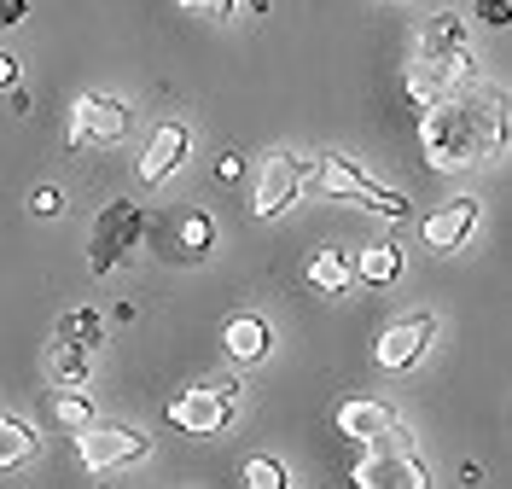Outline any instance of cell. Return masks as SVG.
I'll list each match as a JSON object with an SVG mask.
<instances>
[{
  "mask_svg": "<svg viewBox=\"0 0 512 489\" xmlns=\"http://www.w3.org/2000/svg\"><path fill=\"white\" fill-rule=\"evenodd\" d=\"M507 140V123L495 111L489 94H466V88H448L419 111V152L437 175H460V169H478L495 146Z\"/></svg>",
  "mask_w": 512,
  "mask_h": 489,
  "instance_id": "1",
  "label": "cell"
},
{
  "mask_svg": "<svg viewBox=\"0 0 512 489\" xmlns=\"http://www.w3.org/2000/svg\"><path fill=\"white\" fill-rule=\"evenodd\" d=\"M315 187L320 198H338V204H367V210H379V216H390V222H408L414 216V204L402 193H390V187H379L367 169H355L344 152H320L315 158Z\"/></svg>",
  "mask_w": 512,
  "mask_h": 489,
  "instance_id": "2",
  "label": "cell"
},
{
  "mask_svg": "<svg viewBox=\"0 0 512 489\" xmlns=\"http://www.w3.org/2000/svg\"><path fill=\"white\" fill-rule=\"evenodd\" d=\"M233 402H239V385L227 379V385H192L169 402V420L175 431H187V437H216L233 425Z\"/></svg>",
  "mask_w": 512,
  "mask_h": 489,
  "instance_id": "3",
  "label": "cell"
},
{
  "mask_svg": "<svg viewBox=\"0 0 512 489\" xmlns=\"http://www.w3.org/2000/svg\"><path fill=\"white\" fill-rule=\"evenodd\" d=\"M152 455V437L134 431V425H82L76 431V460L88 472H111V466H128V460H146Z\"/></svg>",
  "mask_w": 512,
  "mask_h": 489,
  "instance_id": "4",
  "label": "cell"
},
{
  "mask_svg": "<svg viewBox=\"0 0 512 489\" xmlns=\"http://www.w3.org/2000/svg\"><path fill=\"white\" fill-rule=\"evenodd\" d=\"M303 175H309V163L297 158V152H268L262 169H256V193H251V210L262 222H274V216H286L297 193H303Z\"/></svg>",
  "mask_w": 512,
  "mask_h": 489,
  "instance_id": "5",
  "label": "cell"
},
{
  "mask_svg": "<svg viewBox=\"0 0 512 489\" xmlns=\"http://www.w3.org/2000/svg\"><path fill=\"white\" fill-rule=\"evenodd\" d=\"M128 134V105L111 94H82L70 105V152H88V146H117Z\"/></svg>",
  "mask_w": 512,
  "mask_h": 489,
  "instance_id": "6",
  "label": "cell"
},
{
  "mask_svg": "<svg viewBox=\"0 0 512 489\" xmlns=\"http://www.w3.org/2000/svg\"><path fill=\"white\" fill-rule=\"evenodd\" d=\"M355 484L361 489H425V466H419L414 449H390V437L367 443V455L355 466Z\"/></svg>",
  "mask_w": 512,
  "mask_h": 489,
  "instance_id": "7",
  "label": "cell"
},
{
  "mask_svg": "<svg viewBox=\"0 0 512 489\" xmlns=\"http://www.w3.org/2000/svg\"><path fill=\"white\" fill-rule=\"evenodd\" d=\"M134 239H140V210H134V198L105 204V216L94 222V239H88V268H94V274H111Z\"/></svg>",
  "mask_w": 512,
  "mask_h": 489,
  "instance_id": "8",
  "label": "cell"
},
{
  "mask_svg": "<svg viewBox=\"0 0 512 489\" xmlns=\"http://www.w3.org/2000/svg\"><path fill=\"white\" fill-rule=\"evenodd\" d=\"M431 332H437V321H431V315H402V321H390L379 332L373 356H379L384 373H408V367L431 350Z\"/></svg>",
  "mask_w": 512,
  "mask_h": 489,
  "instance_id": "9",
  "label": "cell"
},
{
  "mask_svg": "<svg viewBox=\"0 0 512 489\" xmlns=\"http://www.w3.org/2000/svg\"><path fill=\"white\" fill-rule=\"evenodd\" d=\"M187 146H192L187 123H158V129H152V140H146V152H140V163H134V181H140V187H158V181H169V175L187 163Z\"/></svg>",
  "mask_w": 512,
  "mask_h": 489,
  "instance_id": "10",
  "label": "cell"
},
{
  "mask_svg": "<svg viewBox=\"0 0 512 489\" xmlns=\"http://www.w3.org/2000/svg\"><path fill=\"white\" fill-rule=\"evenodd\" d=\"M472 228H478V198H448V204H437L431 216H425V245L431 251H460L466 239H472Z\"/></svg>",
  "mask_w": 512,
  "mask_h": 489,
  "instance_id": "11",
  "label": "cell"
},
{
  "mask_svg": "<svg viewBox=\"0 0 512 489\" xmlns=\"http://www.w3.org/2000/svg\"><path fill=\"white\" fill-rule=\"evenodd\" d=\"M338 431L355 437V443H379L396 431V414L384 408V402H367V396H350V402H338Z\"/></svg>",
  "mask_w": 512,
  "mask_h": 489,
  "instance_id": "12",
  "label": "cell"
},
{
  "mask_svg": "<svg viewBox=\"0 0 512 489\" xmlns=\"http://www.w3.org/2000/svg\"><path fill=\"white\" fill-rule=\"evenodd\" d=\"M222 350L233 361H262L268 350H274V332H268V321L262 315H227V326H222Z\"/></svg>",
  "mask_w": 512,
  "mask_h": 489,
  "instance_id": "13",
  "label": "cell"
},
{
  "mask_svg": "<svg viewBox=\"0 0 512 489\" xmlns=\"http://www.w3.org/2000/svg\"><path fill=\"white\" fill-rule=\"evenodd\" d=\"M454 47H466V18H460V12H437V18L419 30V59H425V65H443Z\"/></svg>",
  "mask_w": 512,
  "mask_h": 489,
  "instance_id": "14",
  "label": "cell"
},
{
  "mask_svg": "<svg viewBox=\"0 0 512 489\" xmlns=\"http://www.w3.org/2000/svg\"><path fill=\"white\" fill-rule=\"evenodd\" d=\"M47 373H53V385H64V391H88V344H76V338H53V350H47Z\"/></svg>",
  "mask_w": 512,
  "mask_h": 489,
  "instance_id": "15",
  "label": "cell"
},
{
  "mask_svg": "<svg viewBox=\"0 0 512 489\" xmlns=\"http://www.w3.org/2000/svg\"><path fill=\"white\" fill-rule=\"evenodd\" d=\"M303 274H309V286H315V292L338 297V292H350V274H355V268H350V257H344L338 245H320Z\"/></svg>",
  "mask_w": 512,
  "mask_h": 489,
  "instance_id": "16",
  "label": "cell"
},
{
  "mask_svg": "<svg viewBox=\"0 0 512 489\" xmlns=\"http://www.w3.org/2000/svg\"><path fill=\"white\" fill-rule=\"evenodd\" d=\"M350 268L367 286H390V280L402 274V251H396V245H361V257H355Z\"/></svg>",
  "mask_w": 512,
  "mask_h": 489,
  "instance_id": "17",
  "label": "cell"
},
{
  "mask_svg": "<svg viewBox=\"0 0 512 489\" xmlns=\"http://www.w3.org/2000/svg\"><path fill=\"white\" fill-rule=\"evenodd\" d=\"M175 239H181V257L187 262H198L210 245H216V222L204 216V210H187L181 222H175Z\"/></svg>",
  "mask_w": 512,
  "mask_h": 489,
  "instance_id": "18",
  "label": "cell"
},
{
  "mask_svg": "<svg viewBox=\"0 0 512 489\" xmlns=\"http://www.w3.org/2000/svg\"><path fill=\"white\" fill-rule=\"evenodd\" d=\"M47 408H53V420H59L64 431H82V425H94V396H88V391H64V385H59Z\"/></svg>",
  "mask_w": 512,
  "mask_h": 489,
  "instance_id": "19",
  "label": "cell"
},
{
  "mask_svg": "<svg viewBox=\"0 0 512 489\" xmlns=\"http://www.w3.org/2000/svg\"><path fill=\"white\" fill-rule=\"evenodd\" d=\"M35 455V431L12 414H0V466H24Z\"/></svg>",
  "mask_w": 512,
  "mask_h": 489,
  "instance_id": "20",
  "label": "cell"
},
{
  "mask_svg": "<svg viewBox=\"0 0 512 489\" xmlns=\"http://www.w3.org/2000/svg\"><path fill=\"white\" fill-rule=\"evenodd\" d=\"M239 484H245V489H286L291 478H286V466H280V460L256 455V460H245V466H239Z\"/></svg>",
  "mask_w": 512,
  "mask_h": 489,
  "instance_id": "21",
  "label": "cell"
},
{
  "mask_svg": "<svg viewBox=\"0 0 512 489\" xmlns=\"http://www.w3.org/2000/svg\"><path fill=\"white\" fill-rule=\"evenodd\" d=\"M59 338H76V344H88V350H94L99 338H105V321H99L94 309H76V315H59Z\"/></svg>",
  "mask_w": 512,
  "mask_h": 489,
  "instance_id": "22",
  "label": "cell"
},
{
  "mask_svg": "<svg viewBox=\"0 0 512 489\" xmlns=\"http://www.w3.org/2000/svg\"><path fill=\"white\" fill-rule=\"evenodd\" d=\"M437 94H443V76H437V65L414 59V70H408V99H414L419 111H425V105H431Z\"/></svg>",
  "mask_w": 512,
  "mask_h": 489,
  "instance_id": "23",
  "label": "cell"
},
{
  "mask_svg": "<svg viewBox=\"0 0 512 489\" xmlns=\"http://www.w3.org/2000/svg\"><path fill=\"white\" fill-rule=\"evenodd\" d=\"M181 12H192V18H227V12H239V0H175Z\"/></svg>",
  "mask_w": 512,
  "mask_h": 489,
  "instance_id": "24",
  "label": "cell"
},
{
  "mask_svg": "<svg viewBox=\"0 0 512 489\" xmlns=\"http://www.w3.org/2000/svg\"><path fill=\"white\" fill-rule=\"evenodd\" d=\"M59 210H64L59 187H35V193H30V216H59Z\"/></svg>",
  "mask_w": 512,
  "mask_h": 489,
  "instance_id": "25",
  "label": "cell"
},
{
  "mask_svg": "<svg viewBox=\"0 0 512 489\" xmlns=\"http://www.w3.org/2000/svg\"><path fill=\"white\" fill-rule=\"evenodd\" d=\"M472 12H478V24H489V30H501V24L512 18V6H507V0H478Z\"/></svg>",
  "mask_w": 512,
  "mask_h": 489,
  "instance_id": "26",
  "label": "cell"
},
{
  "mask_svg": "<svg viewBox=\"0 0 512 489\" xmlns=\"http://www.w3.org/2000/svg\"><path fill=\"white\" fill-rule=\"evenodd\" d=\"M24 18H30V6H24V0H0V30H18Z\"/></svg>",
  "mask_w": 512,
  "mask_h": 489,
  "instance_id": "27",
  "label": "cell"
},
{
  "mask_svg": "<svg viewBox=\"0 0 512 489\" xmlns=\"http://www.w3.org/2000/svg\"><path fill=\"white\" fill-rule=\"evenodd\" d=\"M216 181H239V158H233V152L216 158Z\"/></svg>",
  "mask_w": 512,
  "mask_h": 489,
  "instance_id": "28",
  "label": "cell"
},
{
  "mask_svg": "<svg viewBox=\"0 0 512 489\" xmlns=\"http://www.w3.org/2000/svg\"><path fill=\"white\" fill-rule=\"evenodd\" d=\"M12 82H18V59H12V53H0V88H12Z\"/></svg>",
  "mask_w": 512,
  "mask_h": 489,
  "instance_id": "29",
  "label": "cell"
},
{
  "mask_svg": "<svg viewBox=\"0 0 512 489\" xmlns=\"http://www.w3.org/2000/svg\"><path fill=\"white\" fill-rule=\"evenodd\" d=\"M12 117H30V94H24L18 82H12Z\"/></svg>",
  "mask_w": 512,
  "mask_h": 489,
  "instance_id": "30",
  "label": "cell"
}]
</instances>
